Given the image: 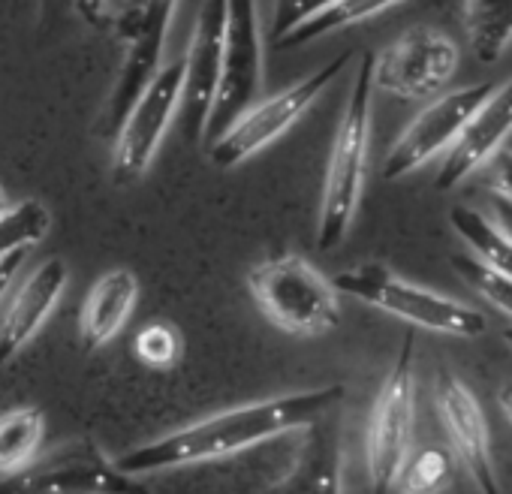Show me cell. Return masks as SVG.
<instances>
[{"label":"cell","mask_w":512,"mask_h":494,"mask_svg":"<svg viewBox=\"0 0 512 494\" xmlns=\"http://www.w3.org/2000/svg\"><path fill=\"white\" fill-rule=\"evenodd\" d=\"M181 353H184L181 332L169 323H151L136 335V356L148 368H157V371L175 368Z\"/></svg>","instance_id":"d4e9b609"},{"label":"cell","mask_w":512,"mask_h":494,"mask_svg":"<svg viewBox=\"0 0 512 494\" xmlns=\"http://www.w3.org/2000/svg\"><path fill=\"white\" fill-rule=\"evenodd\" d=\"M67 281H70V269L61 257L43 260L28 275V281L10 302L4 323H0V365H7L46 326V320L52 317L55 305L67 290Z\"/></svg>","instance_id":"2e32d148"},{"label":"cell","mask_w":512,"mask_h":494,"mask_svg":"<svg viewBox=\"0 0 512 494\" xmlns=\"http://www.w3.org/2000/svg\"><path fill=\"white\" fill-rule=\"evenodd\" d=\"M371 118H374V52H365L356 64L350 94L335 130L326 178H323V196L317 214V247L323 254L341 247L353 229L368 181Z\"/></svg>","instance_id":"7a4b0ae2"},{"label":"cell","mask_w":512,"mask_h":494,"mask_svg":"<svg viewBox=\"0 0 512 494\" xmlns=\"http://www.w3.org/2000/svg\"><path fill=\"white\" fill-rule=\"evenodd\" d=\"M452 266H455V272L494 308V311H500L503 317H509L512 320V281H506L503 275H497V272H491V269H485L482 263H476L473 257H455L452 260Z\"/></svg>","instance_id":"484cf974"},{"label":"cell","mask_w":512,"mask_h":494,"mask_svg":"<svg viewBox=\"0 0 512 494\" xmlns=\"http://www.w3.org/2000/svg\"><path fill=\"white\" fill-rule=\"evenodd\" d=\"M272 34L269 43L275 46L284 34H290L296 25L308 22L311 16L323 13L335 0H272Z\"/></svg>","instance_id":"4316f807"},{"label":"cell","mask_w":512,"mask_h":494,"mask_svg":"<svg viewBox=\"0 0 512 494\" xmlns=\"http://www.w3.org/2000/svg\"><path fill=\"white\" fill-rule=\"evenodd\" d=\"M416 425V341L404 338L383 386L374 398L368 431H365V461L368 482L374 494H389L395 476L410 455Z\"/></svg>","instance_id":"ba28073f"},{"label":"cell","mask_w":512,"mask_h":494,"mask_svg":"<svg viewBox=\"0 0 512 494\" xmlns=\"http://www.w3.org/2000/svg\"><path fill=\"white\" fill-rule=\"evenodd\" d=\"M503 341H506V344L512 347V329H506V332H503Z\"/></svg>","instance_id":"d6a6232c"},{"label":"cell","mask_w":512,"mask_h":494,"mask_svg":"<svg viewBox=\"0 0 512 494\" xmlns=\"http://www.w3.org/2000/svg\"><path fill=\"white\" fill-rule=\"evenodd\" d=\"M139 299V281L130 269H109L91 287L82 317H79V338L85 353L103 350L130 320Z\"/></svg>","instance_id":"e0dca14e"},{"label":"cell","mask_w":512,"mask_h":494,"mask_svg":"<svg viewBox=\"0 0 512 494\" xmlns=\"http://www.w3.org/2000/svg\"><path fill=\"white\" fill-rule=\"evenodd\" d=\"M269 494H341V437L323 419L305 428L296 464Z\"/></svg>","instance_id":"ac0fdd59"},{"label":"cell","mask_w":512,"mask_h":494,"mask_svg":"<svg viewBox=\"0 0 512 494\" xmlns=\"http://www.w3.org/2000/svg\"><path fill=\"white\" fill-rule=\"evenodd\" d=\"M247 290L269 323L290 335L317 338L341 323L335 284L299 254H281L247 272Z\"/></svg>","instance_id":"277c9868"},{"label":"cell","mask_w":512,"mask_h":494,"mask_svg":"<svg viewBox=\"0 0 512 494\" xmlns=\"http://www.w3.org/2000/svg\"><path fill=\"white\" fill-rule=\"evenodd\" d=\"M449 223L455 235L467 244V251L476 263L512 281V238L494 220H488L485 214L467 205H452Z\"/></svg>","instance_id":"d6986e66"},{"label":"cell","mask_w":512,"mask_h":494,"mask_svg":"<svg viewBox=\"0 0 512 494\" xmlns=\"http://www.w3.org/2000/svg\"><path fill=\"white\" fill-rule=\"evenodd\" d=\"M497 404H500V410H503L506 422L512 425V380H506V383L497 389Z\"/></svg>","instance_id":"f546056e"},{"label":"cell","mask_w":512,"mask_h":494,"mask_svg":"<svg viewBox=\"0 0 512 494\" xmlns=\"http://www.w3.org/2000/svg\"><path fill=\"white\" fill-rule=\"evenodd\" d=\"M181 97H184V55L160 67L154 79L142 88L130 112L124 115L115 133V151H112L118 184H133L151 169L175 121V112L181 109Z\"/></svg>","instance_id":"9c48e42d"},{"label":"cell","mask_w":512,"mask_h":494,"mask_svg":"<svg viewBox=\"0 0 512 494\" xmlns=\"http://www.w3.org/2000/svg\"><path fill=\"white\" fill-rule=\"evenodd\" d=\"M494 214H497V220H494V223H497V226L512 238V208H509L506 202H500V199H497V202H494Z\"/></svg>","instance_id":"4dcf8cb0"},{"label":"cell","mask_w":512,"mask_h":494,"mask_svg":"<svg viewBox=\"0 0 512 494\" xmlns=\"http://www.w3.org/2000/svg\"><path fill=\"white\" fill-rule=\"evenodd\" d=\"M350 61H353V52H341L332 61H326L320 70L299 79L296 85L278 91L269 100H256L253 106H247L229 124V130L214 145H208L211 163L217 169H235L253 154L269 148L335 85V79L350 67Z\"/></svg>","instance_id":"5b68a950"},{"label":"cell","mask_w":512,"mask_h":494,"mask_svg":"<svg viewBox=\"0 0 512 494\" xmlns=\"http://www.w3.org/2000/svg\"><path fill=\"white\" fill-rule=\"evenodd\" d=\"M175 7H178V0H139L136 13L130 16V31H127L130 55L121 64V73L115 79L109 103L100 112L97 133L103 139H115L124 115L130 112V106L136 103L142 88L154 79V73L163 67L166 37H169Z\"/></svg>","instance_id":"4fadbf2b"},{"label":"cell","mask_w":512,"mask_h":494,"mask_svg":"<svg viewBox=\"0 0 512 494\" xmlns=\"http://www.w3.org/2000/svg\"><path fill=\"white\" fill-rule=\"evenodd\" d=\"M0 208H4V190H0Z\"/></svg>","instance_id":"836d02e7"},{"label":"cell","mask_w":512,"mask_h":494,"mask_svg":"<svg viewBox=\"0 0 512 494\" xmlns=\"http://www.w3.org/2000/svg\"><path fill=\"white\" fill-rule=\"evenodd\" d=\"M434 407L440 416V425L446 431V440L452 446V455L461 461L464 473L476 485L479 494H503L497 464H494V443L488 416L473 395V389L455 377L452 371H440L434 380Z\"/></svg>","instance_id":"7c38bea8"},{"label":"cell","mask_w":512,"mask_h":494,"mask_svg":"<svg viewBox=\"0 0 512 494\" xmlns=\"http://www.w3.org/2000/svg\"><path fill=\"white\" fill-rule=\"evenodd\" d=\"M46 416L40 407H16L0 416V476L22 470L40 455Z\"/></svg>","instance_id":"7402d4cb"},{"label":"cell","mask_w":512,"mask_h":494,"mask_svg":"<svg viewBox=\"0 0 512 494\" xmlns=\"http://www.w3.org/2000/svg\"><path fill=\"white\" fill-rule=\"evenodd\" d=\"M491 88L494 82H476V85L437 94L392 142L383 160V178L401 181L413 175L416 169H422L425 163H431L434 157L446 154Z\"/></svg>","instance_id":"8fae6325"},{"label":"cell","mask_w":512,"mask_h":494,"mask_svg":"<svg viewBox=\"0 0 512 494\" xmlns=\"http://www.w3.org/2000/svg\"><path fill=\"white\" fill-rule=\"evenodd\" d=\"M46 4H52V7H79V10L85 13L88 0H46Z\"/></svg>","instance_id":"1f68e13d"},{"label":"cell","mask_w":512,"mask_h":494,"mask_svg":"<svg viewBox=\"0 0 512 494\" xmlns=\"http://www.w3.org/2000/svg\"><path fill=\"white\" fill-rule=\"evenodd\" d=\"M452 455L440 446H422L410 452L395 476L398 494H443L452 485Z\"/></svg>","instance_id":"cb8c5ba5"},{"label":"cell","mask_w":512,"mask_h":494,"mask_svg":"<svg viewBox=\"0 0 512 494\" xmlns=\"http://www.w3.org/2000/svg\"><path fill=\"white\" fill-rule=\"evenodd\" d=\"M344 395L347 389L341 383H332V386H317V389H302L266 401L241 404L214 413L202 422H193L187 428H178L172 434H163L157 440H148L124 452L115 464L130 476H148L172 467L226 458L256 443H266L278 434L308 428L311 422L329 416L344 401Z\"/></svg>","instance_id":"6da1fadb"},{"label":"cell","mask_w":512,"mask_h":494,"mask_svg":"<svg viewBox=\"0 0 512 494\" xmlns=\"http://www.w3.org/2000/svg\"><path fill=\"white\" fill-rule=\"evenodd\" d=\"M335 290L371 305L383 314H392L416 329L425 332H437V335H449V338H479L488 329L485 314H479L476 308L443 296L437 290L419 287L401 275H395L389 266L383 263H362L353 266L341 275L332 278Z\"/></svg>","instance_id":"3957f363"},{"label":"cell","mask_w":512,"mask_h":494,"mask_svg":"<svg viewBox=\"0 0 512 494\" xmlns=\"http://www.w3.org/2000/svg\"><path fill=\"white\" fill-rule=\"evenodd\" d=\"M488 166H491V190L497 193L500 202L512 208V148L497 151L488 160Z\"/></svg>","instance_id":"83f0119b"},{"label":"cell","mask_w":512,"mask_h":494,"mask_svg":"<svg viewBox=\"0 0 512 494\" xmlns=\"http://www.w3.org/2000/svg\"><path fill=\"white\" fill-rule=\"evenodd\" d=\"M0 494H151L124 473L94 437H76L0 479Z\"/></svg>","instance_id":"52a82bcc"},{"label":"cell","mask_w":512,"mask_h":494,"mask_svg":"<svg viewBox=\"0 0 512 494\" xmlns=\"http://www.w3.org/2000/svg\"><path fill=\"white\" fill-rule=\"evenodd\" d=\"M509 136H512V76L494 85L485 94V100L476 106L461 136L446 151L443 166L437 169V178H434V190L449 193L461 187L473 172L488 166V160L497 151L506 148Z\"/></svg>","instance_id":"5bb4252c"},{"label":"cell","mask_w":512,"mask_h":494,"mask_svg":"<svg viewBox=\"0 0 512 494\" xmlns=\"http://www.w3.org/2000/svg\"><path fill=\"white\" fill-rule=\"evenodd\" d=\"M263 25H260V0H226V31H223V61L217 91L199 133V142L214 145L229 124L256 103L263 88Z\"/></svg>","instance_id":"8992f818"},{"label":"cell","mask_w":512,"mask_h":494,"mask_svg":"<svg viewBox=\"0 0 512 494\" xmlns=\"http://www.w3.org/2000/svg\"><path fill=\"white\" fill-rule=\"evenodd\" d=\"M28 254H31V247H25V251H13L7 257H0V302H4V296L10 293L16 275L22 272V266L28 263Z\"/></svg>","instance_id":"f1b7e54d"},{"label":"cell","mask_w":512,"mask_h":494,"mask_svg":"<svg viewBox=\"0 0 512 494\" xmlns=\"http://www.w3.org/2000/svg\"><path fill=\"white\" fill-rule=\"evenodd\" d=\"M458 46L437 28H410L383 52H374V91L401 100L443 94L458 70Z\"/></svg>","instance_id":"30bf717a"},{"label":"cell","mask_w":512,"mask_h":494,"mask_svg":"<svg viewBox=\"0 0 512 494\" xmlns=\"http://www.w3.org/2000/svg\"><path fill=\"white\" fill-rule=\"evenodd\" d=\"M404 4V0H335L329 4L323 13L311 16L308 22L296 25L290 34H284L272 49H305L341 28H350V25H359V22H368L392 7Z\"/></svg>","instance_id":"44dd1931"},{"label":"cell","mask_w":512,"mask_h":494,"mask_svg":"<svg viewBox=\"0 0 512 494\" xmlns=\"http://www.w3.org/2000/svg\"><path fill=\"white\" fill-rule=\"evenodd\" d=\"M52 229V211L43 199L28 196L13 202L10 208H0V257L25 247H37Z\"/></svg>","instance_id":"603a6c76"},{"label":"cell","mask_w":512,"mask_h":494,"mask_svg":"<svg viewBox=\"0 0 512 494\" xmlns=\"http://www.w3.org/2000/svg\"><path fill=\"white\" fill-rule=\"evenodd\" d=\"M223 31H226V0H202L190 34V46L184 52V97H181L193 139H199L217 91L220 61H223Z\"/></svg>","instance_id":"9a60e30c"},{"label":"cell","mask_w":512,"mask_h":494,"mask_svg":"<svg viewBox=\"0 0 512 494\" xmlns=\"http://www.w3.org/2000/svg\"><path fill=\"white\" fill-rule=\"evenodd\" d=\"M464 34L479 64H497L512 46V0H464Z\"/></svg>","instance_id":"ffe728a7"}]
</instances>
